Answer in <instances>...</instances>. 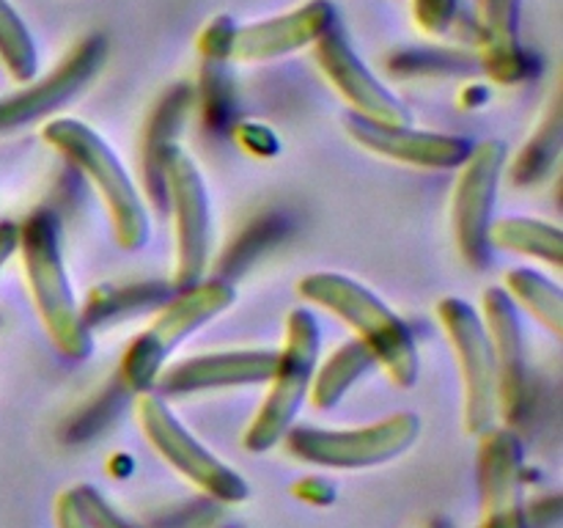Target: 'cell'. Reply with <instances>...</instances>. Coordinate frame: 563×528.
<instances>
[{"label": "cell", "mask_w": 563, "mask_h": 528, "mask_svg": "<svg viewBox=\"0 0 563 528\" xmlns=\"http://www.w3.org/2000/svg\"><path fill=\"white\" fill-rule=\"evenodd\" d=\"M482 319L489 333V344H493L495 377H498V418H504L506 427H515L526 413L528 399L520 308L506 295L504 286H493L482 297Z\"/></svg>", "instance_id": "2e32d148"}, {"label": "cell", "mask_w": 563, "mask_h": 528, "mask_svg": "<svg viewBox=\"0 0 563 528\" xmlns=\"http://www.w3.org/2000/svg\"><path fill=\"white\" fill-rule=\"evenodd\" d=\"M135 416L137 424H141L143 438L192 487L201 490L212 501H220V504H242V501H247L251 487H247L245 476L236 473L231 465H225L218 454H212L174 416L165 396H159L157 391H143V394H137Z\"/></svg>", "instance_id": "8992f818"}, {"label": "cell", "mask_w": 563, "mask_h": 528, "mask_svg": "<svg viewBox=\"0 0 563 528\" xmlns=\"http://www.w3.org/2000/svg\"><path fill=\"white\" fill-rule=\"evenodd\" d=\"M159 187L165 190L174 215V289H187L207 275L209 245H212V204L207 182L185 148L168 146L154 165Z\"/></svg>", "instance_id": "52a82bcc"}, {"label": "cell", "mask_w": 563, "mask_h": 528, "mask_svg": "<svg viewBox=\"0 0 563 528\" xmlns=\"http://www.w3.org/2000/svg\"><path fill=\"white\" fill-rule=\"evenodd\" d=\"M42 138L55 152L64 154L93 187L99 201L104 204L115 245L124 251H141L152 234V220L141 190L110 143L80 119L47 121Z\"/></svg>", "instance_id": "3957f363"}, {"label": "cell", "mask_w": 563, "mask_h": 528, "mask_svg": "<svg viewBox=\"0 0 563 528\" xmlns=\"http://www.w3.org/2000/svg\"><path fill=\"white\" fill-rule=\"evenodd\" d=\"M506 157H509L506 143L489 138L476 143L471 157L456 168L460 176L451 196V231H454L456 251L473 270H484L493 258L489 226L495 220V198H498Z\"/></svg>", "instance_id": "8fae6325"}, {"label": "cell", "mask_w": 563, "mask_h": 528, "mask_svg": "<svg viewBox=\"0 0 563 528\" xmlns=\"http://www.w3.org/2000/svg\"><path fill=\"white\" fill-rule=\"evenodd\" d=\"M71 495H75L77 506H80V512L93 528H137L135 522L119 515L110 506V501L97 487H91V484H77V487H71Z\"/></svg>", "instance_id": "cb8c5ba5"}, {"label": "cell", "mask_w": 563, "mask_h": 528, "mask_svg": "<svg viewBox=\"0 0 563 528\" xmlns=\"http://www.w3.org/2000/svg\"><path fill=\"white\" fill-rule=\"evenodd\" d=\"M0 66L14 82H31L38 69L33 33L9 0H0Z\"/></svg>", "instance_id": "7402d4cb"}, {"label": "cell", "mask_w": 563, "mask_h": 528, "mask_svg": "<svg viewBox=\"0 0 563 528\" xmlns=\"http://www.w3.org/2000/svg\"><path fill=\"white\" fill-rule=\"evenodd\" d=\"M335 25V9L330 0H308L300 9H291L269 20L234 25L229 20H214L201 36L203 55L229 64H262L284 58L302 47H313Z\"/></svg>", "instance_id": "9c48e42d"}, {"label": "cell", "mask_w": 563, "mask_h": 528, "mask_svg": "<svg viewBox=\"0 0 563 528\" xmlns=\"http://www.w3.org/2000/svg\"><path fill=\"white\" fill-rule=\"evenodd\" d=\"M489 245L500 251L531 256L537 262L561 267L563 262V231L559 226L539 218H500L489 226Z\"/></svg>", "instance_id": "d6986e66"}, {"label": "cell", "mask_w": 563, "mask_h": 528, "mask_svg": "<svg viewBox=\"0 0 563 528\" xmlns=\"http://www.w3.org/2000/svg\"><path fill=\"white\" fill-rule=\"evenodd\" d=\"M346 132L352 141L377 157L394 160L401 165H416V168L434 170H456L471 157L476 143L462 135H445V132L416 130L412 124L388 127L377 121L361 119L350 113L344 119Z\"/></svg>", "instance_id": "5bb4252c"}, {"label": "cell", "mask_w": 563, "mask_h": 528, "mask_svg": "<svg viewBox=\"0 0 563 528\" xmlns=\"http://www.w3.org/2000/svg\"><path fill=\"white\" fill-rule=\"evenodd\" d=\"M104 50L108 47H104L102 36L82 38L47 77L0 99V135L20 130V127L31 124V121L42 119V116L53 113L55 108L69 102L82 86L91 82L99 66L104 64Z\"/></svg>", "instance_id": "9a60e30c"}, {"label": "cell", "mask_w": 563, "mask_h": 528, "mask_svg": "<svg viewBox=\"0 0 563 528\" xmlns=\"http://www.w3.org/2000/svg\"><path fill=\"white\" fill-rule=\"evenodd\" d=\"M423 528H451V522L445 520V517H432V520H429Z\"/></svg>", "instance_id": "f1b7e54d"}, {"label": "cell", "mask_w": 563, "mask_h": 528, "mask_svg": "<svg viewBox=\"0 0 563 528\" xmlns=\"http://www.w3.org/2000/svg\"><path fill=\"white\" fill-rule=\"evenodd\" d=\"M504 289L515 300V306L526 308L550 333H563V292L555 280L537 273V270L515 267L506 273Z\"/></svg>", "instance_id": "44dd1931"}, {"label": "cell", "mask_w": 563, "mask_h": 528, "mask_svg": "<svg viewBox=\"0 0 563 528\" xmlns=\"http://www.w3.org/2000/svg\"><path fill=\"white\" fill-rule=\"evenodd\" d=\"M438 319L462 374V424L471 438H478L498 424V377L489 333L478 308L462 297H443Z\"/></svg>", "instance_id": "30bf717a"}, {"label": "cell", "mask_w": 563, "mask_h": 528, "mask_svg": "<svg viewBox=\"0 0 563 528\" xmlns=\"http://www.w3.org/2000/svg\"><path fill=\"white\" fill-rule=\"evenodd\" d=\"M456 9H460V0H412V16L429 36L449 31L456 20Z\"/></svg>", "instance_id": "d4e9b609"}, {"label": "cell", "mask_w": 563, "mask_h": 528, "mask_svg": "<svg viewBox=\"0 0 563 528\" xmlns=\"http://www.w3.org/2000/svg\"><path fill=\"white\" fill-rule=\"evenodd\" d=\"M53 520H55V528H93L91 522L86 520V515L80 512V506H77L75 495H71V487L64 490V493L55 498Z\"/></svg>", "instance_id": "484cf974"}, {"label": "cell", "mask_w": 563, "mask_h": 528, "mask_svg": "<svg viewBox=\"0 0 563 528\" xmlns=\"http://www.w3.org/2000/svg\"><path fill=\"white\" fill-rule=\"evenodd\" d=\"M561 110L553 105L548 119L542 121V127L533 132L531 141L526 143V148L517 157L515 170H511L515 174V185H533V182L544 179L550 174V168H553L561 152Z\"/></svg>", "instance_id": "603a6c76"}, {"label": "cell", "mask_w": 563, "mask_h": 528, "mask_svg": "<svg viewBox=\"0 0 563 528\" xmlns=\"http://www.w3.org/2000/svg\"><path fill=\"white\" fill-rule=\"evenodd\" d=\"M278 350H223L212 355L185 358L165 366L152 391L159 396H185L201 391L236 388V385L267 383L273 374Z\"/></svg>", "instance_id": "e0dca14e"}, {"label": "cell", "mask_w": 563, "mask_h": 528, "mask_svg": "<svg viewBox=\"0 0 563 528\" xmlns=\"http://www.w3.org/2000/svg\"><path fill=\"white\" fill-rule=\"evenodd\" d=\"M16 242H20V226L11 220H0V270L16 253Z\"/></svg>", "instance_id": "83f0119b"}, {"label": "cell", "mask_w": 563, "mask_h": 528, "mask_svg": "<svg viewBox=\"0 0 563 528\" xmlns=\"http://www.w3.org/2000/svg\"><path fill=\"white\" fill-rule=\"evenodd\" d=\"M319 346H322V330L317 317L308 308H295L286 317L284 346L278 350L273 374L267 380V394L253 421L242 435V446L253 454L275 449L286 438L297 421L302 402L311 391L313 372L319 366Z\"/></svg>", "instance_id": "5b68a950"}, {"label": "cell", "mask_w": 563, "mask_h": 528, "mask_svg": "<svg viewBox=\"0 0 563 528\" xmlns=\"http://www.w3.org/2000/svg\"><path fill=\"white\" fill-rule=\"evenodd\" d=\"M16 251L22 256L33 308L55 350L69 361H86L93 350V336L80 311L60 248V226L53 212L36 209L20 226Z\"/></svg>", "instance_id": "7a4b0ae2"}, {"label": "cell", "mask_w": 563, "mask_h": 528, "mask_svg": "<svg viewBox=\"0 0 563 528\" xmlns=\"http://www.w3.org/2000/svg\"><path fill=\"white\" fill-rule=\"evenodd\" d=\"M295 495L313 506H328L335 501V490L330 487V482H322V479H302V482H297Z\"/></svg>", "instance_id": "4316f807"}, {"label": "cell", "mask_w": 563, "mask_h": 528, "mask_svg": "<svg viewBox=\"0 0 563 528\" xmlns=\"http://www.w3.org/2000/svg\"><path fill=\"white\" fill-rule=\"evenodd\" d=\"M478 528H528L522 506V468L526 449L511 427H489L478 435Z\"/></svg>", "instance_id": "4fadbf2b"}, {"label": "cell", "mask_w": 563, "mask_h": 528, "mask_svg": "<svg viewBox=\"0 0 563 528\" xmlns=\"http://www.w3.org/2000/svg\"><path fill=\"white\" fill-rule=\"evenodd\" d=\"M421 435V418L416 413H394L383 421L352 429L291 427L286 432V449L300 462L335 471H363L396 460L412 449Z\"/></svg>", "instance_id": "ba28073f"}, {"label": "cell", "mask_w": 563, "mask_h": 528, "mask_svg": "<svg viewBox=\"0 0 563 528\" xmlns=\"http://www.w3.org/2000/svg\"><path fill=\"white\" fill-rule=\"evenodd\" d=\"M522 0H476V25L482 38L484 72L500 86H515L526 77L520 47Z\"/></svg>", "instance_id": "ac0fdd59"}, {"label": "cell", "mask_w": 563, "mask_h": 528, "mask_svg": "<svg viewBox=\"0 0 563 528\" xmlns=\"http://www.w3.org/2000/svg\"><path fill=\"white\" fill-rule=\"evenodd\" d=\"M236 300V289L223 278H203L187 289H176L163 306V311L152 319L146 330L130 341L119 363V380L130 394L152 391L159 372L168 366V358L176 346L185 344L192 333L207 322L229 311Z\"/></svg>", "instance_id": "277c9868"}, {"label": "cell", "mask_w": 563, "mask_h": 528, "mask_svg": "<svg viewBox=\"0 0 563 528\" xmlns=\"http://www.w3.org/2000/svg\"><path fill=\"white\" fill-rule=\"evenodd\" d=\"M313 58H317L324 80L352 108L350 113L388 127L412 124L407 105L396 94H390L377 80V75L363 64L361 55L352 50L346 33L339 28V22L322 38L313 42Z\"/></svg>", "instance_id": "7c38bea8"}, {"label": "cell", "mask_w": 563, "mask_h": 528, "mask_svg": "<svg viewBox=\"0 0 563 528\" xmlns=\"http://www.w3.org/2000/svg\"><path fill=\"white\" fill-rule=\"evenodd\" d=\"M297 295L339 317L355 333V341L372 352L374 363L388 374L390 383L399 388H412L418 383L421 358L416 336L366 284L341 273H308L297 284Z\"/></svg>", "instance_id": "6da1fadb"}, {"label": "cell", "mask_w": 563, "mask_h": 528, "mask_svg": "<svg viewBox=\"0 0 563 528\" xmlns=\"http://www.w3.org/2000/svg\"><path fill=\"white\" fill-rule=\"evenodd\" d=\"M374 366H377V363H374L372 352H368L361 341L350 339L341 346H335L333 355L313 372L311 391H308L313 407H317V410H333V407L344 399L346 391L352 388V383H357V380Z\"/></svg>", "instance_id": "ffe728a7"}]
</instances>
